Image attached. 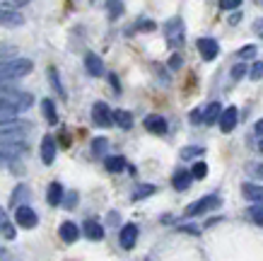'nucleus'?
Listing matches in <instances>:
<instances>
[{
  "label": "nucleus",
  "mask_w": 263,
  "mask_h": 261,
  "mask_svg": "<svg viewBox=\"0 0 263 261\" xmlns=\"http://www.w3.org/2000/svg\"><path fill=\"white\" fill-rule=\"evenodd\" d=\"M46 201H48V206H61V201H63V186H61V182L48 184Z\"/></svg>",
  "instance_id": "obj_20"
},
{
  "label": "nucleus",
  "mask_w": 263,
  "mask_h": 261,
  "mask_svg": "<svg viewBox=\"0 0 263 261\" xmlns=\"http://www.w3.org/2000/svg\"><path fill=\"white\" fill-rule=\"evenodd\" d=\"M92 121H95L99 128H109L114 124V111L104 102H97L95 107H92Z\"/></svg>",
  "instance_id": "obj_6"
},
{
  "label": "nucleus",
  "mask_w": 263,
  "mask_h": 261,
  "mask_svg": "<svg viewBox=\"0 0 263 261\" xmlns=\"http://www.w3.org/2000/svg\"><path fill=\"white\" fill-rule=\"evenodd\" d=\"M32 131V124H22V121H12L0 128V145H10V143H22L27 133Z\"/></svg>",
  "instance_id": "obj_3"
},
{
  "label": "nucleus",
  "mask_w": 263,
  "mask_h": 261,
  "mask_svg": "<svg viewBox=\"0 0 263 261\" xmlns=\"http://www.w3.org/2000/svg\"><path fill=\"white\" fill-rule=\"evenodd\" d=\"M203 152H205V148H200V145H191V148H183V150H181V158L183 160H191V158L203 155Z\"/></svg>",
  "instance_id": "obj_30"
},
{
  "label": "nucleus",
  "mask_w": 263,
  "mask_h": 261,
  "mask_svg": "<svg viewBox=\"0 0 263 261\" xmlns=\"http://www.w3.org/2000/svg\"><path fill=\"white\" fill-rule=\"evenodd\" d=\"M256 3H263V0H256Z\"/></svg>",
  "instance_id": "obj_50"
},
{
  "label": "nucleus",
  "mask_w": 263,
  "mask_h": 261,
  "mask_svg": "<svg viewBox=\"0 0 263 261\" xmlns=\"http://www.w3.org/2000/svg\"><path fill=\"white\" fill-rule=\"evenodd\" d=\"M247 65H244V61H241V63H237V65H234V68H232V78H234V80H241V78H244V75H247Z\"/></svg>",
  "instance_id": "obj_35"
},
{
  "label": "nucleus",
  "mask_w": 263,
  "mask_h": 261,
  "mask_svg": "<svg viewBox=\"0 0 263 261\" xmlns=\"http://www.w3.org/2000/svg\"><path fill=\"white\" fill-rule=\"evenodd\" d=\"M8 90H15V87H12V80L0 78V92H8Z\"/></svg>",
  "instance_id": "obj_41"
},
{
  "label": "nucleus",
  "mask_w": 263,
  "mask_h": 261,
  "mask_svg": "<svg viewBox=\"0 0 263 261\" xmlns=\"http://www.w3.org/2000/svg\"><path fill=\"white\" fill-rule=\"evenodd\" d=\"M75 201H78V194H75V191H70L68 196L63 194V201H61V203H63L65 208H75Z\"/></svg>",
  "instance_id": "obj_37"
},
{
  "label": "nucleus",
  "mask_w": 263,
  "mask_h": 261,
  "mask_svg": "<svg viewBox=\"0 0 263 261\" xmlns=\"http://www.w3.org/2000/svg\"><path fill=\"white\" fill-rule=\"evenodd\" d=\"M258 148H261V152H263V141H261V143H258Z\"/></svg>",
  "instance_id": "obj_49"
},
{
  "label": "nucleus",
  "mask_w": 263,
  "mask_h": 261,
  "mask_svg": "<svg viewBox=\"0 0 263 261\" xmlns=\"http://www.w3.org/2000/svg\"><path fill=\"white\" fill-rule=\"evenodd\" d=\"M249 78H251V80H261V78H263V61H256V63L251 65V71H249Z\"/></svg>",
  "instance_id": "obj_33"
},
{
  "label": "nucleus",
  "mask_w": 263,
  "mask_h": 261,
  "mask_svg": "<svg viewBox=\"0 0 263 261\" xmlns=\"http://www.w3.org/2000/svg\"><path fill=\"white\" fill-rule=\"evenodd\" d=\"M241 22V12H234V15L230 17V24H239Z\"/></svg>",
  "instance_id": "obj_44"
},
{
  "label": "nucleus",
  "mask_w": 263,
  "mask_h": 261,
  "mask_svg": "<svg viewBox=\"0 0 263 261\" xmlns=\"http://www.w3.org/2000/svg\"><path fill=\"white\" fill-rule=\"evenodd\" d=\"M136 242H138V225L128 222V225H123V230H121V247H123V249H133Z\"/></svg>",
  "instance_id": "obj_13"
},
{
  "label": "nucleus",
  "mask_w": 263,
  "mask_h": 261,
  "mask_svg": "<svg viewBox=\"0 0 263 261\" xmlns=\"http://www.w3.org/2000/svg\"><path fill=\"white\" fill-rule=\"evenodd\" d=\"M191 121H193V124H200V109H196L191 114Z\"/></svg>",
  "instance_id": "obj_45"
},
{
  "label": "nucleus",
  "mask_w": 263,
  "mask_h": 261,
  "mask_svg": "<svg viewBox=\"0 0 263 261\" xmlns=\"http://www.w3.org/2000/svg\"><path fill=\"white\" fill-rule=\"evenodd\" d=\"M256 135H261V138H263V119L256 124Z\"/></svg>",
  "instance_id": "obj_46"
},
{
  "label": "nucleus",
  "mask_w": 263,
  "mask_h": 261,
  "mask_svg": "<svg viewBox=\"0 0 263 261\" xmlns=\"http://www.w3.org/2000/svg\"><path fill=\"white\" fill-rule=\"evenodd\" d=\"M145 261H150V259H145Z\"/></svg>",
  "instance_id": "obj_51"
},
{
  "label": "nucleus",
  "mask_w": 263,
  "mask_h": 261,
  "mask_svg": "<svg viewBox=\"0 0 263 261\" xmlns=\"http://www.w3.org/2000/svg\"><path fill=\"white\" fill-rule=\"evenodd\" d=\"M34 97L29 92H20V90H8L0 97V126L17 121V116L32 107Z\"/></svg>",
  "instance_id": "obj_1"
},
{
  "label": "nucleus",
  "mask_w": 263,
  "mask_h": 261,
  "mask_svg": "<svg viewBox=\"0 0 263 261\" xmlns=\"http://www.w3.org/2000/svg\"><path fill=\"white\" fill-rule=\"evenodd\" d=\"M145 131H150V133L155 135H164L167 133V119L164 116H160V114H150V116H145Z\"/></svg>",
  "instance_id": "obj_10"
},
{
  "label": "nucleus",
  "mask_w": 263,
  "mask_h": 261,
  "mask_svg": "<svg viewBox=\"0 0 263 261\" xmlns=\"http://www.w3.org/2000/svg\"><path fill=\"white\" fill-rule=\"evenodd\" d=\"M220 206V196H215V194H210V196H203L198 198V201H193L191 206L186 208V215L189 218H193V215H203L208 213V211H213V208Z\"/></svg>",
  "instance_id": "obj_5"
},
{
  "label": "nucleus",
  "mask_w": 263,
  "mask_h": 261,
  "mask_svg": "<svg viewBox=\"0 0 263 261\" xmlns=\"http://www.w3.org/2000/svg\"><path fill=\"white\" fill-rule=\"evenodd\" d=\"M56 160V138L53 135H44L41 138V162L44 165H53Z\"/></svg>",
  "instance_id": "obj_11"
},
{
  "label": "nucleus",
  "mask_w": 263,
  "mask_h": 261,
  "mask_svg": "<svg viewBox=\"0 0 263 261\" xmlns=\"http://www.w3.org/2000/svg\"><path fill=\"white\" fill-rule=\"evenodd\" d=\"M34 68V63L29 58H5V61H0V78L5 80H17V78H24V75H29Z\"/></svg>",
  "instance_id": "obj_2"
},
{
  "label": "nucleus",
  "mask_w": 263,
  "mask_h": 261,
  "mask_svg": "<svg viewBox=\"0 0 263 261\" xmlns=\"http://www.w3.org/2000/svg\"><path fill=\"white\" fill-rule=\"evenodd\" d=\"M237 119H239V109H237V107H227V109H222L220 111V119H217L220 131H222V133H232L234 126H237Z\"/></svg>",
  "instance_id": "obj_7"
},
{
  "label": "nucleus",
  "mask_w": 263,
  "mask_h": 261,
  "mask_svg": "<svg viewBox=\"0 0 263 261\" xmlns=\"http://www.w3.org/2000/svg\"><path fill=\"white\" fill-rule=\"evenodd\" d=\"M104 167H106V172L119 174V172H123V169H126V158H121V155L104 158Z\"/></svg>",
  "instance_id": "obj_21"
},
{
  "label": "nucleus",
  "mask_w": 263,
  "mask_h": 261,
  "mask_svg": "<svg viewBox=\"0 0 263 261\" xmlns=\"http://www.w3.org/2000/svg\"><path fill=\"white\" fill-rule=\"evenodd\" d=\"M0 232H3L5 239H15V228H12V222L8 220V215H5L3 208H0Z\"/></svg>",
  "instance_id": "obj_24"
},
{
  "label": "nucleus",
  "mask_w": 263,
  "mask_h": 261,
  "mask_svg": "<svg viewBox=\"0 0 263 261\" xmlns=\"http://www.w3.org/2000/svg\"><path fill=\"white\" fill-rule=\"evenodd\" d=\"M254 172L258 174V177H263V165H261V167H254Z\"/></svg>",
  "instance_id": "obj_47"
},
{
  "label": "nucleus",
  "mask_w": 263,
  "mask_h": 261,
  "mask_svg": "<svg viewBox=\"0 0 263 261\" xmlns=\"http://www.w3.org/2000/svg\"><path fill=\"white\" fill-rule=\"evenodd\" d=\"M247 215L254 225H263V203H251L247 208Z\"/></svg>",
  "instance_id": "obj_25"
},
{
  "label": "nucleus",
  "mask_w": 263,
  "mask_h": 261,
  "mask_svg": "<svg viewBox=\"0 0 263 261\" xmlns=\"http://www.w3.org/2000/svg\"><path fill=\"white\" fill-rule=\"evenodd\" d=\"M85 68H87V73L92 75V78H102L104 75V63H102V58H99L97 54L85 56Z\"/></svg>",
  "instance_id": "obj_15"
},
{
  "label": "nucleus",
  "mask_w": 263,
  "mask_h": 261,
  "mask_svg": "<svg viewBox=\"0 0 263 261\" xmlns=\"http://www.w3.org/2000/svg\"><path fill=\"white\" fill-rule=\"evenodd\" d=\"M106 148H109V141H106V138H95V141H92V152H95V155H104Z\"/></svg>",
  "instance_id": "obj_31"
},
{
  "label": "nucleus",
  "mask_w": 263,
  "mask_h": 261,
  "mask_svg": "<svg viewBox=\"0 0 263 261\" xmlns=\"http://www.w3.org/2000/svg\"><path fill=\"white\" fill-rule=\"evenodd\" d=\"M155 194V186L152 184H140L136 191H133V201H140V198H147Z\"/></svg>",
  "instance_id": "obj_28"
},
{
  "label": "nucleus",
  "mask_w": 263,
  "mask_h": 261,
  "mask_svg": "<svg viewBox=\"0 0 263 261\" xmlns=\"http://www.w3.org/2000/svg\"><path fill=\"white\" fill-rule=\"evenodd\" d=\"M254 32L263 39V20H256V22H254Z\"/></svg>",
  "instance_id": "obj_42"
},
{
  "label": "nucleus",
  "mask_w": 263,
  "mask_h": 261,
  "mask_svg": "<svg viewBox=\"0 0 263 261\" xmlns=\"http://www.w3.org/2000/svg\"><path fill=\"white\" fill-rule=\"evenodd\" d=\"M20 24H24V17L17 10L0 8V27H20Z\"/></svg>",
  "instance_id": "obj_12"
},
{
  "label": "nucleus",
  "mask_w": 263,
  "mask_h": 261,
  "mask_svg": "<svg viewBox=\"0 0 263 261\" xmlns=\"http://www.w3.org/2000/svg\"><path fill=\"white\" fill-rule=\"evenodd\" d=\"M15 54H17L15 46H10V44H3V41H0V61H5V58H12Z\"/></svg>",
  "instance_id": "obj_32"
},
{
  "label": "nucleus",
  "mask_w": 263,
  "mask_h": 261,
  "mask_svg": "<svg viewBox=\"0 0 263 261\" xmlns=\"http://www.w3.org/2000/svg\"><path fill=\"white\" fill-rule=\"evenodd\" d=\"M29 0H0V8H10V10H15V8H22V5H27Z\"/></svg>",
  "instance_id": "obj_34"
},
{
  "label": "nucleus",
  "mask_w": 263,
  "mask_h": 261,
  "mask_svg": "<svg viewBox=\"0 0 263 261\" xmlns=\"http://www.w3.org/2000/svg\"><path fill=\"white\" fill-rule=\"evenodd\" d=\"M82 232H85V237H87V239H95V242H99V239L104 237V228L97 220H87V222H85V225H82Z\"/></svg>",
  "instance_id": "obj_19"
},
{
  "label": "nucleus",
  "mask_w": 263,
  "mask_h": 261,
  "mask_svg": "<svg viewBox=\"0 0 263 261\" xmlns=\"http://www.w3.org/2000/svg\"><path fill=\"white\" fill-rule=\"evenodd\" d=\"M241 196L249 198L251 203H263V186H258V184H244L241 186Z\"/></svg>",
  "instance_id": "obj_18"
},
{
  "label": "nucleus",
  "mask_w": 263,
  "mask_h": 261,
  "mask_svg": "<svg viewBox=\"0 0 263 261\" xmlns=\"http://www.w3.org/2000/svg\"><path fill=\"white\" fill-rule=\"evenodd\" d=\"M48 80H51V87L56 90V95H61L65 99V90H63V85H61V78H58L56 68H48Z\"/></svg>",
  "instance_id": "obj_26"
},
{
  "label": "nucleus",
  "mask_w": 263,
  "mask_h": 261,
  "mask_svg": "<svg viewBox=\"0 0 263 261\" xmlns=\"http://www.w3.org/2000/svg\"><path fill=\"white\" fill-rule=\"evenodd\" d=\"M114 124H116L119 128H123V131L133 128V116H130V111L116 109V111H114Z\"/></svg>",
  "instance_id": "obj_22"
},
{
  "label": "nucleus",
  "mask_w": 263,
  "mask_h": 261,
  "mask_svg": "<svg viewBox=\"0 0 263 261\" xmlns=\"http://www.w3.org/2000/svg\"><path fill=\"white\" fill-rule=\"evenodd\" d=\"M241 58V61H249V58H254L256 56V46H251V44H249V46H244V48H239V54H237Z\"/></svg>",
  "instance_id": "obj_36"
},
{
  "label": "nucleus",
  "mask_w": 263,
  "mask_h": 261,
  "mask_svg": "<svg viewBox=\"0 0 263 261\" xmlns=\"http://www.w3.org/2000/svg\"><path fill=\"white\" fill-rule=\"evenodd\" d=\"M164 37H167V44L172 48H179L183 44V22L181 17H172L167 24H164Z\"/></svg>",
  "instance_id": "obj_4"
},
{
  "label": "nucleus",
  "mask_w": 263,
  "mask_h": 261,
  "mask_svg": "<svg viewBox=\"0 0 263 261\" xmlns=\"http://www.w3.org/2000/svg\"><path fill=\"white\" fill-rule=\"evenodd\" d=\"M58 235H61V239L63 242H68V245H72V242H78V237H80V230H78V225L70 220L61 222V228H58Z\"/></svg>",
  "instance_id": "obj_14"
},
{
  "label": "nucleus",
  "mask_w": 263,
  "mask_h": 261,
  "mask_svg": "<svg viewBox=\"0 0 263 261\" xmlns=\"http://www.w3.org/2000/svg\"><path fill=\"white\" fill-rule=\"evenodd\" d=\"M15 220H17V225H20V228L32 230V228H36L39 218H36V213H34V211H32L29 206H17V211H15Z\"/></svg>",
  "instance_id": "obj_8"
},
{
  "label": "nucleus",
  "mask_w": 263,
  "mask_h": 261,
  "mask_svg": "<svg viewBox=\"0 0 263 261\" xmlns=\"http://www.w3.org/2000/svg\"><path fill=\"white\" fill-rule=\"evenodd\" d=\"M191 177L193 179H205L208 177V165L203 162V160H198V162L191 167Z\"/></svg>",
  "instance_id": "obj_29"
},
{
  "label": "nucleus",
  "mask_w": 263,
  "mask_h": 261,
  "mask_svg": "<svg viewBox=\"0 0 263 261\" xmlns=\"http://www.w3.org/2000/svg\"><path fill=\"white\" fill-rule=\"evenodd\" d=\"M198 54L203 61H215L220 54V44L210 37H203V39H198Z\"/></svg>",
  "instance_id": "obj_9"
},
{
  "label": "nucleus",
  "mask_w": 263,
  "mask_h": 261,
  "mask_svg": "<svg viewBox=\"0 0 263 261\" xmlns=\"http://www.w3.org/2000/svg\"><path fill=\"white\" fill-rule=\"evenodd\" d=\"M241 5V0H220V8L222 10H237Z\"/></svg>",
  "instance_id": "obj_39"
},
{
  "label": "nucleus",
  "mask_w": 263,
  "mask_h": 261,
  "mask_svg": "<svg viewBox=\"0 0 263 261\" xmlns=\"http://www.w3.org/2000/svg\"><path fill=\"white\" fill-rule=\"evenodd\" d=\"M41 111H44V116L51 126H56L58 124V114H56V104L51 102V99H41Z\"/></svg>",
  "instance_id": "obj_23"
},
{
  "label": "nucleus",
  "mask_w": 263,
  "mask_h": 261,
  "mask_svg": "<svg viewBox=\"0 0 263 261\" xmlns=\"http://www.w3.org/2000/svg\"><path fill=\"white\" fill-rule=\"evenodd\" d=\"M169 68H172V71H179V68H181V56H172V58H169Z\"/></svg>",
  "instance_id": "obj_40"
},
{
  "label": "nucleus",
  "mask_w": 263,
  "mask_h": 261,
  "mask_svg": "<svg viewBox=\"0 0 263 261\" xmlns=\"http://www.w3.org/2000/svg\"><path fill=\"white\" fill-rule=\"evenodd\" d=\"M191 182H193V177L189 169H176L174 177H172V186H174L176 191H186L191 186Z\"/></svg>",
  "instance_id": "obj_16"
},
{
  "label": "nucleus",
  "mask_w": 263,
  "mask_h": 261,
  "mask_svg": "<svg viewBox=\"0 0 263 261\" xmlns=\"http://www.w3.org/2000/svg\"><path fill=\"white\" fill-rule=\"evenodd\" d=\"M220 111H222V104H220V102H210L205 109L200 111V121L210 126V124H215V121L220 119Z\"/></svg>",
  "instance_id": "obj_17"
},
{
  "label": "nucleus",
  "mask_w": 263,
  "mask_h": 261,
  "mask_svg": "<svg viewBox=\"0 0 263 261\" xmlns=\"http://www.w3.org/2000/svg\"><path fill=\"white\" fill-rule=\"evenodd\" d=\"M106 10H109V20H119L123 15V3L121 0H109L106 3Z\"/></svg>",
  "instance_id": "obj_27"
},
{
  "label": "nucleus",
  "mask_w": 263,
  "mask_h": 261,
  "mask_svg": "<svg viewBox=\"0 0 263 261\" xmlns=\"http://www.w3.org/2000/svg\"><path fill=\"white\" fill-rule=\"evenodd\" d=\"M136 29H140V32H152V29H155V22H152V20H140V22L136 24Z\"/></svg>",
  "instance_id": "obj_38"
},
{
  "label": "nucleus",
  "mask_w": 263,
  "mask_h": 261,
  "mask_svg": "<svg viewBox=\"0 0 263 261\" xmlns=\"http://www.w3.org/2000/svg\"><path fill=\"white\" fill-rule=\"evenodd\" d=\"M109 80H111V85H114V92H121V85H119V78H116V75H109Z\"/></svg>",
  "instance_id": "obj_43"
},
{
  "label": "nucleus",
  "mask_w": 263,
  "mask_h": 261,
  "mask_svg": "<svg viewBox=\"0 0 263 261\" xmlns=\"http://www.w3.org/2000/svg\"><path fill=\"white\" fill-rule=\"evenodd\" d=\"M3 160H8V155H5V152H3V148H0V162H3Z\"/></svg>",
  "instance_id": "obj_48"
}]
</instances>
